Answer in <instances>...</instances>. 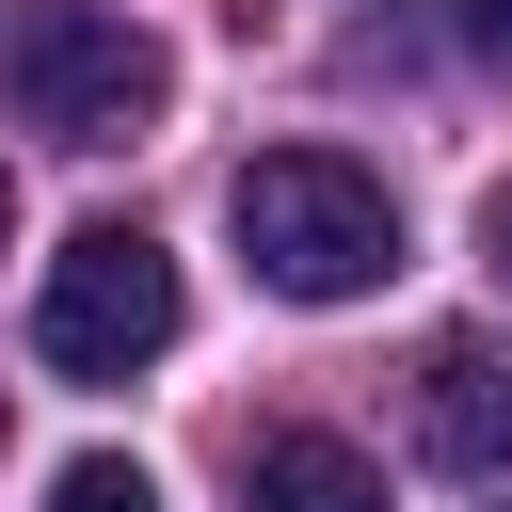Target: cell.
<instances>
[{"instance_id":"obj_9","label":"cell","mask_w":512,"mask_h":512,"mask_svg":"<svg viewBox=\"0 0 512 512\" xmlns=\"http://www.w3.org/2000/svg\"><path fill=\"white\" fill-rule=\"evenodd\" d=\"M0 256H16V176H0Z\"/></svg>"},{"instance_id":"obj_3","label":"cell","mask_w":512,"mask_h":512,"mask_svg":"<svg viewBox=\"0 0 512 512\" xmlns=\"http://www.w3.org/2000/svg\"><path fill=\"white\" fill-rule=\"evenodd\" d=\"M176 256L144 240V224H80L64 256H48V288H32V352L64 368V384H128V368H160L176 352Z\"/></svg>"},{"instance_id":"obj_5","label":"cell","mask_w":512,"mask_h":512,"mask_svg":"<svg viewBox=\"0 0 512 512\" xmlns=\"http://www.w3.org/2000/svg\"><path fill=\"white\" fill-rule=\"evenodd\" d=\"M240 512H384V464L336 432H256L240 448Z\"/></svg>"},{"instance_id":"obj_8","label":"cell","mask_w":512,"mask_h":512,"mask_svg":"<svg viewBox=\"0 0 512 512\" xmlns=\"http://www.w3.org/2000/svg\"><path fill=\"white\" fill-rule=\"evenodd\" d=\"M480 48H512V0H480Z\"/></svg>"},{"instance_id":"obj_4","label":"cell","mask_w":512,"mask_h":512,"mask_svg":"<svg viewBox=\"0 0 512 512\" xmlns=\"http://www.w3.org/2000/svg\"><path fill=\"white\" fill-rule=\"evenodd\" d=\"M416 448L464 464V480L512 464V336H432L416 352Z\"/></svg>"},{"instance_id":"obj_2","label":"cell","mask_w":512,"mask_h":512,"mask_svg":"<svg viewBox=\"0 0 512 512\" xmlns=\"http://www.w3.org/2000/svg\"><path fill=\"white\" fill-rule=\"evenodd\" d=\"M0 96H16L48 144H144L160 96H176V64H160V32L112 16V0H16V16H0Z\"/></svg>"},{"instance_id":"obj_1","label":"cell","mask_w":512,"mask_h":512,"mask_svg":"<svg viewBox=\"0 0 512 512\" xmlns=\"http://www.w3.org/2000/svg\"><path fill=\"white\" fill-rule=\"evenodd\" d=\"M224 224H240L256 288H288V304H368V288L400 272V208H384V176H352L336 144H272V160H240Z\"/></svg>"},{"instance_id":"obj_7","label":"cell","mask_w":512,"mask_h":512,"mask_svg":"<svg viewBox=\"0 0 512 512\" xmlns=\"http://www.w3.org/2000/svg\"><path fill=\"white\" fill-rule=\"evenodd\" d=\"M480 256H496V272H512V192H496V208H480Z\"/></svg>"},{"instance_id":"obj_6","label":"cell","mask_w":512,"mask_h":512,"mask_svg":"<svg viewBox=\"0 0 512 512\" xmlns=\"http://www.w3.org/2000/svg\"><path fill=\"white\" fill-rule=\"evenodd\" d=\"M48 512H160V480H144L128 448H80V464L48 480Z\"/></svg>"}]
</instances>
